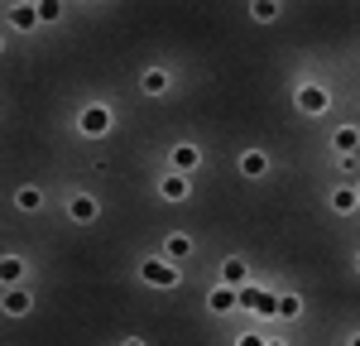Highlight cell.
I'll list each match as a JSON object with an SVG mask.
<instances>
[{"label":"cell","mask_w":360,"mask_h":346,"mask_svg":"<svg viewBox=\"0 0 360 346\" xmlns=\"http://www.w3.org/2000/svg\"><path fill=\"white\" fill-rule=\"evenodd\" d=\"M139 274H144V284H154V288H178L183 284V274H178L173 260H144Z\"/></svg>","instance_id":"cell-1"},{"label":"cell","mask_w":360,"mask_h":346,"mask_svg":"<svg viewBox=\"0 0 360 346\" xmlns=\"http://www.w3.org/2000/svg\"><path fill=\"white\" fill-rule=\"evenodd\" d=\"M327 106H332V91H327V86H317V82L298 86V111L303 115H322Z\"/></svg>","instance_id":"cell-2"},{"label":"cell","mask_w":360,"mask_h":346,"mask_svg":"<svg viewBox=\"0 0 360 346\" xmlns=\"http://www.w3.org/2000/svg\"><path fill=\"white\" fill-rule=\"evenodd\" d=\"M77 130L91 135V140H96V135H106V130H111V111H106V106H86V111L77 115Z\"/></svg>","instance_id":"cell-3"},{"label":"cell","mask_w":360,"mask_h":346,"mask_svg":"<svg viewBox=\"0 0 360 346\" xmlns=\"http://www.w3.org/2000/svg\"><path fill=\"white\" fill-rule=\"evenodd\" d=\"M96 212H101V202L86 198V193H77V198L68 202V217H72V222H96Z\"/></svg>","instance_id":"cell-4"},{"label":"cell","mask_w":360,"mask_h":346,"mask_svg":"<svg viewBox=\"0 0 360 346\" xmlns=\"http://www.w3.org/2000/svg\"><path fill=\"white\" fill-rule=\"evenodd\" d=\"M159 193H164L168 202H183V198H188V173H164Z\"/></svg>","instance_id":"cell-5"},{"label":"cell","mask_w":360,"mask_h":346,"mask_svg":"<svg viewBox=\"0 0 360 346\" xmlns=\"http://www.w3.org/2000/svg\"><path fill=\"white\" fill-rule=\"evenodd\" d=\"M245 274H250L245 260H236V255L221 264V284H226V288H245Z\"/></svg>","instance_id":"cell-6"},{"label":"cell","mask_w":360,"mask_h":346,"mask_svg":"<svg viewBox=\"0 0 360 346\" xmlns=\"http://www.w3.org/2000/svg\"><path fill=\"white\" fill-rule=\"evenodd\" d=\"M332 149H336V154H356V149H360V130H356V125H341V130L332 135Z\"/></svg>","instance_id":"cell-7"},{"label":"cell","mask_w":360,"mask_h":346,"mask_svg":"<svg viewBox=\"0 0 360 346\" xmlns=\"http://www.w3.org/2000/svg\"><path fill=\"white\" fill-rule=\"evenodd\" d=\"M207 303H212V308H217V313H231V308H240V288H212V298H207Z\"/></svg>","instance_id":"cell-8"},{"label":"cell","mask_w":360,"mask_h":346,"mask_svg":"<svg viewBox=\"0 0 360 346\" xmlns=\"http://www.w3.org/2000/svg\"><path fill=\"white\" fill-rule=\"evenodd\" d=\"M197 164H202V154H197L193 144H178L173 149V173H193Z\"/></svg>","instance_id":"cell-9"},{"label":"cell","mask_w":360,"mask_h":346,"mask_svg":"<svg viewBox=\"0 0 360 346\" xmlns=\"http://www.w3.org/2000/svg\"><path fill=\"white\" fill-rule=\"evenodd\" d=\"M264 169H269V154H264V149H245V154H240V173L259 178Z\"/></svg>","instance_id":"cell-10"},{"label":"cell","mask_w":360,"mask_h":346,"mask_svg":"<svg viewBox=\"0 0 360 346\" xmlns=\"http://www.w3.org/2000/svg\"><path fill=\"white\" fill-rule=\"evenodd\" d=\"M10 25L15 29H34L39 25V5H10Z\"/></svg>","instance_id":"cell-11"},{"label":"cell","mask_w":360,"mask_h":346,"mask_svg":"<svg viewBox=\"0 0 360 346\" xmlns=\"http://www.w3.org/2000/svg\"><path fill=\"white\" fill-rule=\"evenodd\" d=\"M139 86H144L149 96H164V91H168V72H164V68H149V72L139 77Z\"/></svg>","instance_id":"cell-12"},{"label":"cell","mask_w":360,"mask_h":346,"mask_svg":"<svg viewBox=\"0 0 360 346\" xmlns=\"http://www.w3.org/2000/svg\"><path fill=\"white\" fill-rule=\"evenodd\" d=\"M0 279L15 288L20 279H25V260H20V255H5V260H0Z\"/></svg>","instance_id":"cell-13"},{"label":"cell","mask_w":360,"mask_h":346,"mask_svg":"<svg viewBox=\"0 0 360 346\" xmlns=\"http://www.w3.org/2000/svg\"><path fill=\"white\" fill-rule=\"evenodd\" d=\"M5 313H10V317L29 313V293H25V288H20V284L10 288V293H5Z\"/></svg>","instance_id":"cell-14"},{"label":"cell","mask_w":360,"mask_h":346,"mask_svg":"<svg viewBox=\"0 0 360 346\" xmlns=\"http://www.w3.org/2000/svg\"><path fill=\"white\" fill-rule=\"evenodd\" d=\"M332 207H336V212H341V217H346V212H356V207H360L356 188H336V193H332Z\"/></svg>","instance_id":"cell-15"},{"label":"cell","mask_w":360,"mask_h":346,"mask_svg":"<svg viewBox=\"0 0 360 346\" xmlns=\"http://www.w3.org/2000/svg\"><path fill=\"white\" fill-rule=\"evenodd\" d=\"M188 255H193V241H188V236H168V255L164 260L178 264V260H188Z\"/></svg>","instance_id":"cell-16"},{"label":"cell","mask_w":360,"mask_h":346,"mask_svg":"<svg viewBox=\"0 0 360 346\" xmlns=\"http://www.w3.org/2000/svg\"><path fill=\"white\" fill-rule=\"evenodd\" d=\"M15 202H20V212H39V207H44V193H39V188H20Z\"/></svg>","instance_id":"cell-17"},{"label":"cell","mask_w":360,"mask_h":346,"mask_svg":"<svg viewBox=\"0 0 360 346\" xmlns=\"http://www.w3.org/2000/svg\"><path fill=\"white\" fill-rule=\"evenodd\" d=\"M53 20H63V5L58 0H39V25H53Z\"/></svg>","instance_id":"cell-18"},{"label":"cell","mask_w":360,"mask_h":346,"mask_svg":"<svg viewBox=\"0 0 360 346\" xmlns=\"http://www.w3.org/2000/svg\"><path fill=\"white\" fill-rule=\"evenodd\" d=\"M303 313V298H298V293H283V298H278V317H298Z\"/></svg>","instance_id":"cell-19"},{"label":"cell","mask_w":360,"mask_h":346,"mask_svg":"<svg viewBox=\"0 0 360 346\" xmlns=\"http://www.w3.org/2000/svg\"><path fill=\"white\" fill-rule=\"evenodd\" d=\"M259 298H264V288H240V308H259Z\"/></svg>","instance_id":"cell-20"},{"label":"cell","mask_w":360,"mask_h":346,"mask_svg":"<svg viewBox=\"0 0 360 346\" xmlns=\"http://www.w3.org/2000/svg\"><path fill=\"white\" fill-rule=\"evenodd\" d=\"M274 15H278L274 0H255V20H274Z\"/></svg>","instance_id":"cell-21"},{"label":"cell","mask_w":360,"mask_h":346,"mask_svg":"<svg viewBox=\"0 0 360 346\" xmlns=\"http://www.w3.org/2000/svg\"><path fill=\"white\" fill-rule=\"evenodd\" d=\"M236 346H264V337H255V332H245V337H240Z\"/></svg>","instance_id":"cell-22"},{"label":"cell","mask_w":360,"mask_h":346,"mask_svg":"<svg viewBox=\"0 0 360 346\" xmlns=\"http://www.w3.org/2000/svg\"><path fill=\"white\" fill-rule=\"evenodd\" d=\"M120 346H144V342H139V337H125V342H120Z\"/></svg>","instance_id":"cell-23"},{"label":"cell","mask_w":360,"mask_h":346,"mask_svg":"<svg viewBox=\"0 0 360 346\" xmlns=\"http://www.w3.org/2000/svg\"><path fill=\"white\" fill-rule=\"evenodd\" d=\"M351 346H360V332H356V337H351Z\"/></svg>","instance_id":"cell-24"},{"label":"cell","mask_w":360,"mask_h":346,"mask_svg":"<svg viewBox=\"0 0 360 346\" xmlns=\"http://www.w3.org/2000/svg\"><path fill=\"white\" fill-rule=\"evenodd\" d=\"M264 346H288V342H264Z\"/></svg>","instance_id":"cell-25"},{"label":"cell","mask_w":360,"mask_h":346,"mask_svg":"<svg viewBox=\"0 0 360 346\" xmlns=\"http://www.w3.org/2000/svg\"><path fill=\"white\" fill-rule=\"evenodd\" d=\"M356 269H360V255H356Z\"/></svg>","instance_id":"cell-26"},{"label":"cell","mask_w":360,"mask_h":346,"mask_svg":"<svg viewBox=\"0 0 360 346\" xmlns=\"http://www.w3.org/2000/svg\"><path fill=\"white\" fill-rule=\"evenodd\" d=\"M356 198H360V188H356Z\"/></svg>","instance_id":"cell-27"}]
</instances>
